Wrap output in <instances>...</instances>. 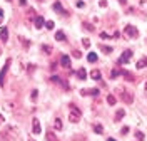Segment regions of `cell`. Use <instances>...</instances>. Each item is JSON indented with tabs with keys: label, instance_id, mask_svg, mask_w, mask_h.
I'll return each mask as SVG.
<instances>
[{
	"label": "cell",
	"instance_id": "1",
	"mask_svg": "<svg viewBox=\"0 0 147 141\" xmlns=\"http://www.w3.org/2000/svg\"><path fill=\"white\" fill-rule=\"evenodd\" d=\"M80 118H82L80 109H79V108H75L74 104H70V114H69V119H70L72 123H79V121H80Z\"/></svg>",
	"mask_w": 147,
	"mask_h": 141
},
{
	"label": "cell",
	"instance_id": "2",
	"mask_svg": "<svg viewBox=\"0 0 147 141\" xmlns=\"http://www.w3.org/2000/svg\"><path fill=\"white\" fill-rule=\"evenodd\" d=\"M124 35H125L127 39H137L139 32H137V29L134 27V25H125V29H124Z\"/></svg>",
	"mask_w": 147,
	"mask_h": 141
},
{
	"label": "cell",
	"instance_id": "3",
	"mask_svg": "<svg viewBox=\"0 0 147 141\" xmlns=\"http://www.w3.org/2000/svg\"><path fill=\"white\" fill-rule=\"evenodd\" d=\"M132 56H134V52H132L130 49H129V50H124V54H122L120 59H119V64H127V62H130Z\"/></svg>",
	"mask_w": 147,
	"mask_h": 141
},
{
	"label": "cell",
	"instance_id": "4",
	"mask_svg": "<svg viewBox=\"0 0 147 141\" xmlns=\"http://www.w3.org/2000/svg\"><path fill=\"white\" fill-rule=\"evenodd\" d=\"M9 66H10V59H7L3 69L0 71V86H3V82H5V74H7V71H9Z\"/></svg>",
	"mask_w": 147,
	"mask_h": 141
},
{
	"label": "cell",
	"instance_id": "5",
	"mask_svg": "<svg viewBox=\"0 0 147 141\" xmlns=\"http://www.w3.org/2000/svg\"><path fill=\"white\" fill-rule=\"evenodd\" d=\"M32 133H34V134H40V133H42L40 121H38L37 118H34V119H32Z\"/></svg>",
	"mask_w": 147,
	"mask_h": 141
},
{
	"label": "cell",
	"instance_id": "6",
	"mask_svg": "<svg viewBox=\"0 0 147 141\" xmlns=\"http://www.w3.org/2000/svg\"><path fill=\"white\" fill-rule=\"evenodd\" d=\"M122 99H124V103L125 104H132V101H134V96H132V93H127V91H124L122 89Z\"/></svg>",
	"mask_w": 147,
	"mask_h": 141
},
{
	"label": "cell",
	"instance_id": "7",
	"mask_svg": "<svg viewBox=\"0 0 147 141\" xmlns=\"http://www.w3.org/2000/svg\"><path fill=\"white\" fill-rule=\"evenodd\" d=\"M60 66L64 69H70V57L69 56H62L60 57Z\"/></svg>",
	"mask_w": 147,
	"mask_h": 141
},
{
	"label": "cell",
	"instance_id": "8",
	"mask_svg": "<svg viewBox=\"0 0 147 141\" xmlns=\"http://www.w3.org/2000/svg\"><path fill=\"white\" fill-rule=\"evenodd\" d=\"M0 39H2V42H3V44L9 40V29H7V27L0 29Z\"/></svg>",
	"mask_w": 147,
	"mask_h": 141
},
{
	"label": "cell",
	"instance_id": "9",
	"mask_svg": "<svg viewBox=\"0 0 147 141\" xmlns=\"http://www.w3.org/2000/svg\"><path fill=\"white\" fill-rule=\"evenodd\" d=\"M34 24H35V29H42L44 25H45V20H44V17L37 15L35 19H34Z\"/></svg>",
	"mask_w": 147,
	"mask_h": 141
},
{
	"label": "cell",
	"instance_id": "10",
	"mask_svg": "<svg viewBox=\"0 0 147 141\" xmlns=\"http://www.w3.org/2000/svg\"><path fill=\"white\" fill-rule=\"evenodd\" d=\"M90 77L94 79V81H100V77H102L100 71H99V69H94V71H90Z\"/></svg>",
	"mask_w": 147,
	"mask_h": 141
},
{
	"label": "cell",
	"instance_id": "11",
	"mask_svg": "<svg viewBox=\"0 0 147 141\" xmlns=\"http://www.w3.org/2000/svg\"><path fill=\"white\" fill-rule=\"evenodd\" d=\"M77 77H79L80 81H85V79H87V71H85L84 67H80V69L77 71Z\"/></svg>",
	"mask_w": 147,
	"mask_h": 141
},
{
	"label": "cell",
	"instance_id": "12",
	"mask_svg": "<svg viewBox=\"0 0 147 141\" xmlns=\"http://www.w3.org/2000/svg\"><path fill=\"white\" fill-rule=\"evenodd\" d=\"M62 128H64V124H62V119H60V118H55V119H54V129L60 131Z\"/></svg>",
	"mask_w": 147,
	"mask_h": 141
},
{
	"label": "cell",
	"instance_id": "13",
	"mask_svg": "<svg viewBox=\"0 0 147 141\" xmlns=\"http://www.w3.org/2000/svg\"><path fill=\"white\" fill-rule=\"evenodd\" d=\"M144 67H147V57H142L137 61V69H144Z\"/></svg>",
	"mask_w": 147,
	"mask_h": 141
},
{
	"label": "cell",
	"instance_id": "14",
	"mask_svg": "<svg viewBox=\"0 0 147 141\" xmlns=\"http://www.w3.org/2000/svg\"><path fill=\"white\" fill-rule=\"evenodd\" d=\"M94 133H95V134H102V133H104V126L99 124V123H97V124H94Z\"/></svg>",
	"mask_w": 147,
	"mask_h": 141
},
{
	"label": "cell",
	"instance_id": "15",
	"mask_svg": "<svg viewBox=\"0 0 147 141\" xmlns=\"http://www.w3.org/2000/svg\"><path fill=\"white\" fill-rule=\"evenodd\" d=\"M124 116H125V111H124V109H117V113H115V119H114V121H120Z\"/></svg>",
	"mask_w": 147,
	"mask_h": 141
},
{
	"label": "cell",
	"instance_id": "16",
	"mask_svg": "<svg viewBox=\"0 0 147 141\" xmlns=\"http://www.w3.org/2000/svg\"><path fill=\"white\" fill-rule=\"evenodd\" d=\"M139 9L142 10L144 14H147V0H140L139 2Z\"/></svg>",
	"mask_w": 147,
	"mask_h": 141
},
{
	"label": "cell",
	"instance_id": "17",
	"mask_svg": "<svg viewBox=\"0 0 147 141\" xmlns=\"http://www.w3.org/2000/svg\"><path fill=\"white\" fill-rule=\"evenodd\" d=\"M47 141H59V138H57V136H55V133H52V131H49L47 133Z\"/></svg>",
	"mask_w": 147,
	"mask_h": 141
},
{
	"label": "cell",
	"instance_id": "18",
	"mask_svg": "<svg viewBox=\"0 0 147 141\" xmlns=\"http://www.w3.org/2000/svg\"><path fill=\"white\" fill-rule=\"evenodd\" d=\"M55 39H57L59 42H64V40H65V34L62 32V30H59V32L55 34Z\"/></svg>",
	"mask_w": 147,
	"mask_h": 141
},
{
	"label": "cell",
	"instance_id": "19",
	"mask_svg": "<svg viewBox=\"0 0 147 141\" xmlns=\"http://www.w3.org/2000/svg\"><path fill=\"white\" fill-rule=\"evenodd\" d=\"M87 61H89V62H97V54H95V52H89Z\"/></svg>",
	"mask_w": 147,
	"mask_h": 141
},
{
	"label": "cell",
	"instance_id": "20",
	"mask_svg": "<svg viewBox=\"0 0 147 141\" xmlns=\"http://www.w3.org/2000/svg\"><path fill=\"white\" fill-rule=\"evenodd\" d=\"M107 103H109L110 106H114V104L117 103V99H115V96H114V94H109V96H107Z\"/></svg>",
	"mask_w": 147,
	"mask_h": 141
},
{
	"label": "cell",
	"instance_id": "21",
	"mask_svg": "<svg viewBox=\"0 0 147 141\" xmlns=\"http://www.w3.org/2000/svg\"><path fill=\"white\" fill-rule=\"evenodd\" d=\"M54 10H57V12H60V14H62V12L65 14V10L62 9V3H60V2H55V3H54Z\"/></svg>",
	"mask_w": 147,
	"mask_h": 141
},
{
	"label": "cell",
	"instance_id": "22",
	"mask_svg": "<svg viewBox=\"0 0 147 141\" xmlns=\"http://www.w3.org/2000/svg\"><path fill=\"white\" fill-rule=\"evenodd\" d=\"M120 74H122V71H120V69H114V71L110 72V77H112V79H115V77H119Z\"/></svg>",
	"mask_w": 147,
	"mask_h": 141
},
{
	"label": "cell",
	"instance_id": "23",
	"mask_svg": "<svg viewBox=\"0 0 147 141\" xmlns=\"http://www.w3.org/2000/svg\"><path fill=\"white\" fill-rule=\"evenodd\" d=\"M50 81H52V82H57V84H64V82L60 81V77H59V76H52V77H50Z\"/></svg>",
	"mask_w": 147,
	"mask_h": 141
},
{
	"label": "cell",
	"instance_id": "24",
	"mask_svg": "<svg viewBox=\"0 0 147 141\" xmlns=\"http://www.w3.org/2000/svg\"><path fill=\"white\" fill-rule=\"evenodd\" d=\"M42 50H44L45 54H52V47L50 46H42Z\"/></svg>",
	"mask_w": 147,
	"mask_h": 141
},
{
	"label": "cell",
	"instance_id": "25",
	"mask_svg": "<svg viewBox=\"0 0 147 141\" xmlns=\"http://www.w3.org/2000/svg\"><path fill=\"white\" fill-rule=\"evenodd\" d=\"M54 25H55V24L52 22V20H47V22H45V27L49 29V30H52V29H54Z\"/></svg>",
	"mask_w": 147,
	"mask_h": 141
},
{
	"label": "cell",
	"instance_id": "26",
	"mask_svg": "<svg viewBox=\"0 0 147 141\" xmlns=\"http://www.w3.org/2000/svg\"><path fill=\"white\" fill-rule=\"evenodd\" d=\"M102 47V50L105 52V54H110L112 52V47H109V46H100Z\"/></svg>",
	"mask_w": 147,
	"mask_h": 141
},
{
	"label": "cell",
	"instance_id": "27",
	"mask_svg": "<svg viewBox=\"0 0 147 141\" xmlns=\"http://www.w3.org/2000/svg\"><path fill=\"white\" fill-rule=\"evenodd\" d=\"M82 46L89 49V47H90V40H89V39H82Z\"/></svg>",
	"mask_w": 147,
	"mask_h": 141
},
{
	"label": "cell",
	"instance_id": "28",
	"mask_svg": "<svg viewBox=\"0 0 147 141\" xmlns=\"http://www.w3.org/2000/svg\"><path fill=\"white\" fill-rule=\"evenodd\" d=\"M136 138H137L139 141H144V133H140V131H137V133H136Z\"/></svg>",
	"mask_w": 147,
	"mask_h": 141
},
{
	"label": "cell",
	"instance_id": "29",
	"mask_svg": "<svg viewBox=\"0 0 147 141\" xmlns=\"http://www.w3.org/2000/svg\"><path fill=\"white\" fill-rule=\"evenodd\" d=\"M5 109H9V111H13V103H7V104H5Z\"/></svg>",
	"mask_w": 147,
	"mask_h": 141
},
{
	"label": "cell",
	"instance_id": "30",
	"mask_svg": "<svg viewBox=\"0 0 147 141\" xmlns=\"http://www.w3.org/2000/svg\"><path fill=\"white\" fill-rule=\"evenodd\" d=\"M72 56L75 57V59H80V56H82V54H80L79 50H74V52H72Z\"/></svg>",
	"mask_w": 147,
	"mask_h": 141
},
{
	"label": "cell",
	"instance_id": "31",
	"mask_svg": "<svg viewBox=\"0 0 147 141\" xmlns=\"http://www.w3.org/2000/svg\"><path fill=\"white\" fill-rule=\"evenodd\" d=\"M37 96H38V91H37V89H34V91H32V99H34V101L37 99Z\"/></svg>",
	"mask_w": 147,
	"mask_h": 141
},
{
	"label": "cell",
	"instance_id": "32",
	"mask_svg": "<svg viewBox=\"0 0 147 141\" xmlns=\"http://www.w3.org/2000/svg\"><path fill=\"white\" fill-rule=\"evenodd\" d=\"M74 141H87V140H85V136H77V138H74Z\"/></svg>",
	"mask_w": 147,
	"mask_h": 141
},
{
	"label": "cell",
	"instance_id": "33",
	"mask_svg": "<svg viewBox=\"0 0 147 141\" xmlns=\"http://www.w3.org/2000/svg\"><path fill=\"white\" fill-rule=\"evenodd\" d=\"M119 37H120V32H117V30H115V32L112 34V39H119Z\"/></svg>",
	"mask_w": 147,
	"mask_h": 141
},
{
	"label": "cell",
	"instance_id": "34",
	"mask_svg": "<svg viewBox=\"0 0 147 141\" xmlns=\"http://www.w3.org/2000/svg\"><path fill=\"white\" fill-rule=\"evenodd\" d=\"M120 133H122V134H127V133H129V128H127V126H124V128L120 129Z\"/></svg>",
	"mask_w": 147,
	"mask_h": 141
},
{
	"label": "cell",
	"instance_id": "35",
	"mask_svg": "<svg viewBox=\"0 0 147 141\" xmlns=\"http://www.w3.org/2000/svg\"><path fill=\"white\" fill-rule=\"evenodd\" d=\"M99 5H100V7H107V0H100Z\"/></svg>",
	"mask_w": 147,
	"mask_h": 141
},
{
	"label": "cell",
	"instance_id": "36",
	"mask_svg": "<svg viewBox=\"0 0 147 141\" xmlns=\"http://www.w3.org/2000/svg\"><path fill=\"white\" fill-rule=\"evenodd\" d=\"M84 29H89V30H94V27H92L90 24H84Z\"/></svg>",
	"mask_w": 147,
	"mask_h": 141
},
{
	"label": "cell",
	"instance_id": "37",
	"mask_svg": "<svg viewBox=\"0 0 147 141\" xmlns=\"http://www.w3.org/2000/svg\"><path fill=\"white\" fill-rule=\"evenodd\" d=\"M2 20H3V10L0 9V24H2Z\"/></svg>",
	"mask_w": 147,
	"mask_h": 141
},
{
	"label": "cell",
	"instance_id": "38",
	"mask_svg": "<svg viewBox=\"0 0 147 141\" xmlns=\"http://www.w3.org/2000/svg\"><path fill=\"white\" fill-rule=\"evenodd\" d=\"M144 94H146V97H147V82L144 84Z\"/></svg>",
	"mask_w": 147,
	"mask_h": 141
},
{
	"label": "cell",
	"instance_id": "39",
	"mask_svg": "<svg viewBox=\"0 0 147 141\" xmlns=\"http://www.w3.org/2000/svg\"><path fill=\"white\" fill-rule=\"evenodd\" d=\"M20 5H27V0H20Z\"/></svg>",
	"mask_w": 147,
	"mask_h": 141
},
{
	"label": "cell",
	"instance_id": "40",
	"mask_svg": "<svg viewBox=\"0 0 147 141\" xmlns=\"http://www.w3.org/2000/svg\"><path fill=\"white\" fill-rule=\"evenodd\" d=\"M120 3H122V5H125V3H127V0H119Z\"/></svg>",
	"mask_w": 147,
	"mask_h": 141
},
{
	"label": "cell",
	"instance_id": "41",
	"mask_svg": "<svg viewBox=\"0 0 147 141\" xmlns=\"http://www.w3.org/2000/svg\"><path fill=\"white\" fill-rule=\"evenodd\" d=\"M5 121V119H3V116H2V114H0V124H2V123Z\"/></svg>",
	"mask_w": 147,
	"mask_h": 141
},
{
	"label": "cell",
	"instance_id": "42",
	"mask_svg": "<svg viewBox=\"0 0 147 141\" xmlns=\"http://www.w3.org/2000/svg\"><path fill=\"white\" fill-rule=\"evenodd\" d=\"M107 141H115V140H114V138H109V140H107Z\"/></svg>",
	"mask_w": 147,
	"mask_h": 141
},
{
	"label": "cell",
	"instance_id": "43",
	"mask_svg": "<svg viewBox=\"0 0 147 141\" xmlns=\"http://www.w3.org/2000/svg\"><path fill=\"white\" fill-rule=\"evenodd\" d=\"M28 141H35V140H34V138H28Z\"/></svg>",
	"mask_w": 147,
	"mask_h": 141
},
{
	"label": "cell",
	"instance_id": "44",
	"mask_svg": "<svg viewBox=\"0 0 147 141\" xmlns=\"http://www.w3.org/2000/svg\"><path fill=\"white\" fill-rule=\"evenodd\" d=\"M7 2H10V0H7Z\"/></svg>",
	"mask_w": 147,
	"mask_h": 141
},
{
	"label": "cell",
	"instance_id": "45",
	"mask_svg": "<svg viewBox=\"0 0 147 141\" xmlns=\"http://www.w3.org/2000/svg\"><path fill=\"white\" fill-rule=\"evenodd\" d=\"M0 52H2V50H0Z\"/></svg>",
	"mask_w": 147,
	"mask_h": 141
}]
</instances>
